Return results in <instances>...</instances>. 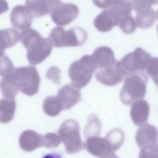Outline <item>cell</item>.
I'll use <instances>...</instances> for the list:
<instances>
[{"instance_id":"83f0119b","label":"cell","mask_w":158,"mask_h":158,"mask_svg":"<svg viewBox=\"0 0 158 158\" xmlns=\"http://www.w3.org/2000/svg\"><path fill=\"white\" fill-rule=\"evenodd\" d=\"M14 65L8 56L4 54L0 57V76L4 77L14 71Z\"/></svg>"},{"instance_id":"ba28073f","label":"cell","mask_w":158,"mask_h":158,"mask_svg":"<svg viewBox=\"0 0 158 158\" xmlns=\"http://www.w3.org/2000/svg\"><path fill=\"white\" fill-rule=\"evenodd\" d=\"M62 4L60 0H26L25 7L32 18L51 14Z\"/></svg>"},{"instance_id":"603a6c76","label":"cell","mask_w":158,"mask_h":158,"mask_svg":"<svg viewBox=\"0 0 158 158\" xmlns=\"http://www.w3.org/2000/svg\"><path fill=\"white\" fill-rule=\"evenodd\" d=\"M43 109L46 114L51 117L59 115L63 109L62 104L57 96H48L43 101Z\"/></svg>"},{"instance_id":"d6986e66","label":"cell","mask_w":158,"mask_h":158,"mask_svg":"<svg viewBox=\"0 0 158 158\" xmlns=\"http://www.w3.org/2000/svg\"><path fill=\"white\" fill-rule=\"evenodd\" d=\"M2 94L7 99H14L20 90V86L14 70L4 76L0 82Z\"/></svg>"},{"instance_id":"7402d4cb","label":"cell","mask_w":158,"mask_h":158,"mask_svg":"<svg viewBox=\"0 0 158 158\" xmlns=\"http://www.w3.org/2000/svg\"><path fill=\"white\" fill-rule=\"evenodd\" d=\"M16 109L14 99H2L0 100V123H7L14 118Z\"/></svg>"},{"instance_id":"6da1fadb","label":"cell","mask_w":158,"mask_h":158,"mask_svg":"<svg viewBox=\"0 0 158 158\" xmlns=\"http://www.w3.org/2000/svg\"><path fill=\"white\" fill-rule=\"evenodd\" d=\"M19 38L27 49V57L29 63L35 65L44 61L51 53L52 45L33 28H27L20 32Z\"/></svg>"},{"instance_id":"5b68a950","label":"cell","mask_w":158,"mask_h":158,"mask_svg":"<svg viewBox=\"0 0 158 158\" xmlns=\"http://www.w3.org/2000/svg\"><path fill=\"white\" fill-rule=\"evenodd\" d=\"M68 154H75L84 148L80 133V126L73 119H67L60 125L57 133Z\"/></svg>"},{"instance_id":"277c9868","label":"cell","mask_w":158,"mask_h":158,"mask_svg":"<svg viewBox=\"0 0 158 158\" xmlns=\"http://www.w3.org/2000/svg\"><path fill=\"white\" fill-rule=\"evenodd\" d=\"M97 66L91 55H84L80 60L73 62L69 69V75L72 85L80 89L90 81Z\"/></svg>"},{"instance_id":"484cf974","label":"cell","mask_w":158,"mask_h":158,"mask_svg":"<svg viewBox=\"0 0 158 158\" xmlns=\"http://www.w3.org/2000/svg\"><path fill=\"white\" fill-rule=\"evenodd\" d=\"M118 25L121 30L126 34L133 33L136 28L135 20L131 14L122 16L120 19Z\"/></svg>"},{"instance_id":"44dd1931","label":"cell","mask_w":158,"mask_h":158,"mask_svg":"<svg viewBox=\"0 0 158 158\" xmlns=\"http://www.w3.org/2000/svg\"><path fill=\"white\" fill-rule=\"evenodd\" d=\"M19 40L17 31L12 28L0 30V57L4 54L7 48L14 46Z\"/></svg>"},{"instance_id":"5bb4252c","label":"cell","mask_w":158,"mask_h":158,"mask_svg":"<svg viewBox=\"0 0 158 158\" xmlns=\"http://www.w3.org/2000/svg\"><path fill=\"white\" fill-rule=\"evenodd\" d=\"M62 108L67 110L75 105L81 98L80 89L72 84H67L62 86L57 91V96Z\"/></svg>"},{"instance_id":"8992f818","label":"cell","mask_w":158,"mask_h":158,"mask_svg":"<svg viewBox=\"0 0 158 158\" xmlns=\"http://www.w3.org/2000/svg\"><path fill=\"white\" fill-rule=\"evenodd\" d=\"M152 56L141 48L128 53L118 61V64L125 77L143 72L152 59Z\"/></svg>"},{"instance_id":"7c38bea8","label":"cell","mask_w":158,"mask_h":158,"mask_svg":"<svg viewBox=\"0 0 158 158\" xmlns=\"http://www.w3.org/2000/svg\"><path fill=\"white\" fill-rule=\"evenodd\" d=\"M124 77L123 73L119 66L118 61H116L115 64L111 67L98 70L96 74L97 80L108 86L118 85L123 80Z\"/></svg>"},{"instance_id":"f546056e","label":"cell","mask_w":158,"mask_h":158,"mask_svg":"<svg viewBox=\"0 0 158 158\" xmlns=\"http://www.w3.org/2000/svg\"><path fill=\"white\" fill-rule=\"evenodd\" d=\"M93 4L101 9H108L114 7L125 0H92Z\"/></svg>"},{"instance_id":"8fae6325","label":"cell","mask_w":158,"mask_h":158,"mask_svg":"<svg viewBox=\"0 0 158 158\" xmlns=\"http://www.w3.org/2000/svg\"><path fill=\"white\" fill-rule=\"evenodd\" d=\"M136 142L141 149H149L157 146V130L156 127L145 123L138 129L136 136Z\"/></svg>"},{"instance_id":"7a4b0ae2","label":"cell","mask_w":158,"mask_h":158,"mask_svg":"<svg viewBox=\"0 0 158 158\" xmlns=\"http://www.w3.org/2000/svg\"><path fill=\"white\" fill-rule=\"evenodd\" d=\"M148 81V77L143 72L127 76L120 92L122 103L130 106L133 102L144 98L146 93Z\"/></svg>"},{"instance_id":"e0dca14e","label":"cell","mask_w":158,"mask_h":158,"mask_svg":"<svg viewBox=\"0 0 158 158\" xmlns=\"http://www.w3.org/2000/svg\"><path fill=\"white\" fill-rule=\"evenodd\" d=\"M97 67L105 69L114 65L115 62L114 53L108 46H100L97 48L91 55Z\"/></svg>"},{"instance_id":"836d02e7","label":"cell","mask_w":158,"mask_h":158,"mask_svg":"<svg viewBox=\"0 0 158 158\" xmlns=\"http://www.w3.org/2000/svg\"><path fill=\"white\" fill-rule=\"evenodd\" d=\"M8 9V2L6 0H0V15L7 11Z\"/></svg>"},{"instance_id":"52a82bcc","label":"cell","mask_w":158,"mask_h":158,"mask_svg":"<svg viewBox=\"0 0 158 158\" xmlns=\"http://www.w3.org/2000/svg\"><path fill=\"white\" fill-rule=\"evenodd\" d=\"M20 86V91L31 96L39 90L40 77L37 69L32 66L20 67L14 69Z\"/></svg>"},{"instance_id":"9a60e30c","label":"cell","mask_w":158,"mask_h":158,"mask_svg":"<svg viewBox=\"0 0 158 158\" xmlns=\"http://www.w3.org/2000/svg\"><path fill=\"white\" fill-rule=\"evenodd\" d=\"M10 22L12 27L17 30H26L31 27L32 17L25 6L17 5L11 11Z\"/></svg>"},{"instance_id":"2e32d148","label":"cell","mask_w":158,"mask_h":158,"mask_svg":"<svg viewBox=\"0 0 158 158\" xmlns=\"http://www.w3.org/2000/svg\"><path fill=\"white\" fill-rule=\"evenodd\" d=\"M149 114V105L143 99L137 100L131 104L130 116L133 122L137 126L146 123Z\"/></svg>"},{"instance_id":"ffe728a7","label":"cell","mask_w":158,"mask_h":158,"mask_svg":"<svg viewBox=\"0 0 158 158\" xmlns=\"http://www.w3.org/2000/svg\"><path fill=\"white\" fill-rule=\"evenodd\" d=\"M157 19V12L151 7H147L136 12V25L140 28L151 27Z\"/></svg>"},{"instance_id":"30bf717a","label":"cell","mask_w":158,"mask_h":158,"mask_svg":"<svg viewBox=\"0 0 158 158\" xmlns=\"http://www.w3.org/2000/svg\"><path fill=\"white\" fill-rule=\"evenodd\" d=\"M121 17L117 10L112 8H108L96 16L93 21V25L99 31L107 32L118 25Z\"/></svg>"},{"instance_id":"d590c367","label":"cell","mask_w":158,"mask_h":158,"mask_svg":"<svg viewBox=\"0 0 158 158\" xmlns=\"http://www.w3.org/2000/svg\"><path fill=\"white\" fill-rule=\"evenodd\" d=\"M104 158H118V157L114 153H111L110 154Z\"/></svg>"},{"instance_id":"d4e9b609","label":"cell","mask_w":158,"mask_h":158,"mask_svg":"<svg viewBox=\"0 0 158 158\" xmlns=\"http://www.w3.org/2000/svg\"><path fill=\"white\" fill-rule=\"evenodd\" d=\"M101 131V124L98 118L94 114H91L85 128L84 134L86 138L89 136H98Z\"/></svg>"},{"instance_id":"e575fe53","label":"cell","mask_w":158,"mask_h":158,"mask_svg":"<svg viewBox=\"0 0 158 158\" xmlns=\"http://www.w3.org/2000/svg\"><path fill=\"white\" fill-rule=\"evenodd\" d=\"M42 158H62V156L57 153H50L45 155Z\"/></svg>"},{"instance_id":"f1b7e54d","label":"cell","mask_w":158,"mask_h":158,"mask_svg":"<svg viewBox=\"0 0 158 158\" xmlns=\"http://www.w3.org/2000/svg\"><path fill=\"white\" fill-rule=\"evenodd\" d=\"M132 9L138 12L147 7H151L152 5L156 4L157 0H130Z\"/></svg>"},{"instance_id":"cb8c5ba5","label":"cell","mask_w":158,"mask_h":158,"mask_svg":"<svg viewBox=\"0 0 158 158\" xmlns=\"http://www.w3.org/2000/svg\"><path fill=\"white\" fill-rule=\"evenodd\" d=\"M105 138L107 141L112 151L114 152L122 146L124 142V132L120 128H114L106 135Z\"/></svg>"},{"instance_id":"4fadbf2b","label":"cell","mask_w":158,"mask_h":158,"mask_svg":"<svg viewBox=\"0 0 158 158\" xmlns=\"http://www.w3.org/2000/svg\"><path fill=\"white\" fill-rule=\"evenodd\" d=\"M85 148L91 154L99 158H104L114 153L105 138L99 136H89L84 143Z\"/></svg>"},{"instance_id":"d6a6232c","label":"cell","mask_w":158,"mask_h":158,"mask_svg":"<svg viewBox=\"0 0 158 158\" xmlns=\"http://www.w3.org/2000/svg\"><path fill=\"white\" fill-rule=\"evenodd\" d=\"M139 158H158L157 146L149 149H141Z\"/></svg>"},{"instance_id":"4dcf8cb0","label":"cell","mask_w":158,"mask_h":158,"mask_svg":"<svg viewBox=\"0 0 158 158\" xmlns=\"http://www.w3.org/2000/svg\"><path fill=\"white\" fill-rule=\"evenodd\" d=\"M60 70L56 66L51 67L47 71L46 77L47 79L51 80L56 84L60 83Z\"/></svg>"},{"instance_id":"3957f363","label":"cell","mask_w":158,"mask_h":158,"mask_svg":"<svg viewBox=\"0 0 158 158\" xmlns=\"http://www.w3.org/2000/svg\"><path fill=\"white\" fill-rule=\"evenodd\" d=\"M88 38L86 31L79 27L65 31L62 27H56L50 32L48 39L55 48L77 47L84 44Z\"/></svg>"},{"instance_id":"4316f807","label":"cell","mask_w":158,"mask_h":158,"mask_svg":"<svg viewBox=\"0 0 158 158\" xmlns=\"http://www.w3.org/2000/svg\"><path fill=\"white\" fill-rule=\"evenodd\" d=\"M60 139L57 133H48L41 136V146L48 148H57L60 143Z\"/></svg>"},{"instance_id":"9c48e42d","label":"cell","mask_w":158,"mask_h":158,"mask_svg":"<svg viewBox=\"0 0 158 158\" xmlns=\"http://www.w3.org/2000/svg\"><path fill=\"white\" fill-rule=\"evenodd\" d=\"M78 14V6L68 2L59 6L51 14V16L54 23L61 27L70 23L77 17Z\"/></svg>"},{"instance_id":"ac0fdd59","label":"cell","mask_w":158,"mask_h":158,"mask_svg":"<svg viewBox=\"0 0 158 158\" xmlns=\"http://www.w3.org/2000/svg\"><path fill=\"white\" fill-rule=\"evenodd\" d=\"M41 135L34 130L23 131L19 137L20 148L26 152H31L41 146Z\"/></svg>"},{"instance_id":"1f68e13d","label":"cell","mask_w":158,"mask_h":158,"mask_svg":"<svg viewBox=\"0 0 158 158\" xmlns=\"http://www.w3.org/2000/svg\"><path fill=\"white\" fill-rule=\"evenodd\" d=\"M146 73L149 75L153 80L157 83V57H153L151 62L149 63L146 68Z\"/></svg>"}]
</instances>
